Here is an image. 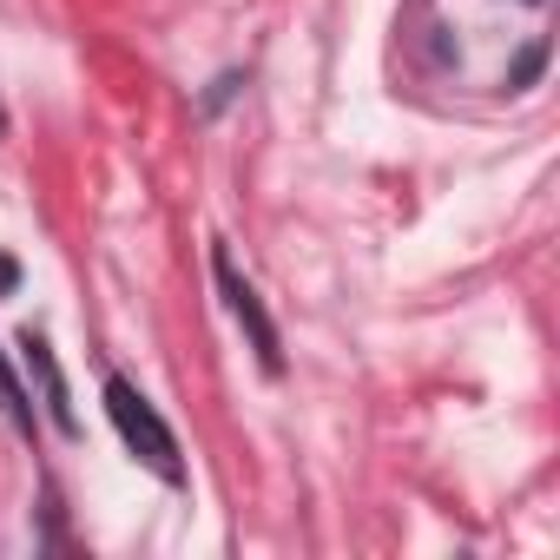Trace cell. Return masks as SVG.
I'll return each mask as SVG.
<instances>
[{
  "label": "cell",
  "instance_id": "cell-1",
  "mask_svg": "<svg viewBox=\"0 0 560 560\" xmlns=\"http://www.w3.org/2000/svg\"><path fill=\"white\" fill-rule=\"evenodd\" d=\"M106 416H113V429L126 435V448L159 475V481H185V462H178V435L159 422V409L126 383V376H113L106 383Z\"/></svg>",
  "mask_w": 560,
  "mask_h": 560
},
{
  "label": "cell",
  "instance_id": "cell-2",
  "mask_svg": "<svg viewBox=\"0 0 560 560\" xmlns=\"http://www.w3.org/2000/svg\"><path fill=\"white\" fill-rule=\"evenodd\" d=\"M211 270H218V291H224V304H231V317L250 330V343H257V357H264V370H277V330H270V317H264V304H257V291L237 277V264L224 257V250H211Z\"/></svg>",
  "mask_w": 560,
  "mask_h": 560
},
{
  "label": "cell",
  "instance_id": "cell-3",
  "mask_svg": "<svg viewBox=\"0 0 560 560\" xmlns=\"http://www.w3.org/2000/svg\"><path fill=\"white\" fill-rule=\"evenodd\" d=\"M27 363L40 370V389H47V409H54V422L60 429H73V409H67V383H60V370H54V357H47V343L27 330Z\"/></svg>",
  "mask_w": 560,
  "mask_h": 560
},
{
  "label": "cell",
  "instance_id": "cell-4",
  "mask_svg": "<svg viewBox=\"0 0 560 560\" xmlns=\"http://www.w3.org/2000/svg\"><path fill=\"white\" fill-rule=\"evenodd\" d=\"M0 402H8V416H14L21 429H34V409H27V396H21V383H14L8 363H0Z\"/></svg>",
  "mask_w": 560,
  "mask_h": 560
}]
</instances>
